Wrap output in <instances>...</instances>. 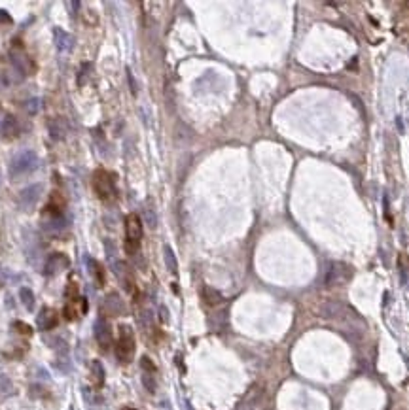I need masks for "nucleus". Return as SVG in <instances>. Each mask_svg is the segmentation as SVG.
Wrapping results in <instances>:
<instances>
[{
    "label": "nucleus",
    "instance_id": "obj_1",
    "mask_svg": "<svg viewBox=\"0 0 409 410\" xmlns=\"http://www.w3.org/2000/svg\"><path fill=\"white\" fill-rule=\"evenodd\" d=\"M70 217L63 210L61 205H55L53 199L46 205L44 212H42V219H40V229L42 233H46L48 236H57L68 229Z\"/></svg>",
    "mask_w": 409,
    "mask_h": 410
},
{
    "label": "nucleus",
    "instance_id": "obj_2",
    "mask_svg": "<svg viewBox=\"0 0 409 410\" xmlns=\"http://www.w3.org/2000/svg\"><path fill=\"white\" fill-rule=\"evenodd\" d=\"M91 185L93 191L99 197L102 203H112L118 197V189H116V181H114V174L104 169H97L91 176Z\"/></svg>",
    "mask_w": 409,
    "mask_h": 410
},
{
    "label": "nucleus",
    "instance_id": "obj_3",
    "mask_svg": "<svg viewBox=\"0 0 409 410\" xmlns=\"http://www.w3.org/2000/svg\"><path fill=\"white\" fill-rule=\"evenodd\" d=\"M38 167H40V157H38V153L32 151V149H25V151H19L17 155L12 157L8 170H10V176H12L13 180H17L21 176L32 174Z\"/></svg>",
    "mask_w": 409,
    "mask_h": 410
},
{
    "label": "nucleus",
    "instance_id": "obj_4",
    "mask_svg": "<svg viewBox=\"0 0 409 410\" xmlns=\"http://www.w3.org/2000/svg\"><path fill=\"white\" fill-rule=\"evenodd\" d=\"M136 350V342H135V333L129 325H120L118 329V342H116V357L118 361L127 365V363L133 361V355Z\"/></svg>",
    "mask_w": 409,
    "mask_h": 410
},
{
    "label": "nucleus",
    "instance_id": "obj_5",
    "mask_svg": "<svg viewBox=\"0 0 409 410\" xmlns=\"http://www.w3.org/2000/svg\"><path fill=\"white\" fill-rule=\"evenodd\" d=\"M142 240V221L136 214H129L125 217V252L129 255H136L140 250Z\"/></svg>",
    "mask_w": 409,
    "mask_h": 410
},
{
    "label": "nucleus",
    "instance_id": "obj_6",
    "mask_svg": "<svg viewBox=\"0 0 409 410\" xmlns=\"http://www.w3.org/2000/svg\"><path fill=\"white\" fill-rule=\"evenodd\" d=\"M10 60H12V66L15 72H19V76L23 78L27 74H32L34 72V62L31 60L29 53L25 51L23 44L17 40L13 42V46L10 48Z\"/></svg>",
    "mask_w": 409,
    "mask_h": 410
},
{
    "label": "nucleus",
    "instance_id": "obj_7",
    "mask_svg": "<svg viewBox=\"0 0 409 410\" xmlns=\"http://www.w3.org/2000/svg\"><path fill=\"white\" fill-rule=\"evenodd\" d=\"M42 191H44V185L42 183L27 185L25 189L19 193V206H21V210H25V212L34 210V206L38 205V201L42 197Z\"/></svg>",
    "mask_w": 409,
    "mask_h": 410
},
{
    "label": "nucleus",
    "instance_id": "obj_8",
    "mask_svg": "<svg viewBox=\"0 0 409 410\" xmlns=\"http://www.w3.org/2000/svg\"><path fill=\"white\" fill-rule=\"evenodd\" d=\"M21 133V127H19V121L15 116L0 110V138L4 140H12L15 136H19Z\"/></svg>",
    "mask_w": 409,
    "mask_h": 410
},
{
    "label": "nucleus",
    "instance_id": "obj_9",
    "mask_svg": "<svg viewBox=\"0 0 409 410\" xmlns=\"http://www.w3.org/2000/svg\"><path fill=\"white\" fill-rule=\"evenodd\" d=\"M112 265H114L112 268H114L116 276L120 278V282H122V286H124L125 290L129 291V293H136L135 278H133L131 266L127 265V263H124V261H116V263H112Z\"/></svg>",
    "mask_w": 409,
    "mask_h": 410
},
{
    "label": "nucleus",
    "instance_id": "obj_10",
    "mask_svg": "<svg viewBox=\"0 0 409 410\" xmlns=\"http://www.w3.org/2000/svg\"><path fill=\"white\" fill-rule=\"evenodd\" d=\"M53 42H55V48L59 53L66 55V53H72V49L76 48V38L63 30V29H53Z\"/></svg>",
    "mask_w": 409,
    "mask_h": 410
},
{
    "label": "nucleus",
    "instance_id": "obj_11",
    "mask_svg": "<svg viewBox=\"0 0 409 410\" xmlns=\"http://www.w3.org/2000/svg\"><path fill=\"white\" fill-rule=\"evenodd\" d=\"M100 312H104L106 316H122L125 314V302L118 293H108L100 304Z\"/></svg>",
    "mask_w": 409,
    "mask_h": 410
},
{
    "label": "nucleus",
    "instance_id": "obj_12",
    "mask_svg": "<svg viewBox=\"0 0 409 410\" xmlns=\"http://www.w3.org/2000/svg\"><path fill=\"white\" fill-rule=\"evenodd\" d=\"M68 265H70V261H68V257L64 254H59V252L51 254L48 257V261H46V265H44V274L46 276H55V274L63 272Z\"/></svg>",
    "mask_w": 409,
    "mask_h": 410
},
{
    "label": "nucleus",
    "instance_id": "obj_13",
    "mask_svg": "<svg viewBox=\"0 0 409 410\" xmlns=\"http://www.w3.org/2000/svg\"><path fill=\"white\" fill-rule=\"evenodd\" d=\"M57 323H59V314L50 306H44L36 316V325L40 331H51L57 327Z\"/></svg>",
    "mask_w": 409,
    "mask_h": 410
},
{
    "label": "nucleus",
    "instance_id": "obj_14",
    "mask_svg": "<svg viewBox=\"0 0 409 410\" xmlns=\"http://www.w3.org/2000/svg\"><path fill=\"white\" fill-rule=\"evenodd\" d=\"M87 308H89L87 299H84V297H78V299H74V301L64 302L63 314H64V318H66L68 322H74V320H78L82 314L87 312Z\"/></svg>",
    "mask_w": 409,
    "mask_h": 410
},
{
    "label": "nucleus",
    "instance_id": "obj_15",
    "mask_svg": "<svg viewBox=\"0 0 409 410\" xmlns=\"http://www.w3.org/2000/svg\"><path fill=\"white\" fill-rule=\"evenodd\" d=\"M93 331H95V338H97V342H99L100 348H102V350H108V348H110V344H112V327H110V323H108L106 320L99 318V320L95 322Z\"/></svg>",
    "mask_w": 409,
    "mask_h": 410
},
{
    "label": "nucleus",
    "instance_id": "obj_16",
    "mask_svg": "<svg viewBox=\"0 0 409 410\" xmlns=\"http://www.w3.org/2000/svg\"><path fill=\"white\" fill-rule=\"evenodd\" d=\"M352 274V270H348L347 265H341V263H332L328 268V274H326V284L328 286H334V284H341L345 278H348Z\"/></svg>",
    "mask_w": 409,
    "mask_h": 410
},
{
    "label": "nucleus",
    "instance_id": "obj_17",
    "mask_svg": "<svg viewBox=\"0 0 409 410\" xmlns=\"http://www.w3.org/2000/svg\"><path fill=\"white\" fill-rule=\"evenodd\" d=\"M86 263H87V270H89V274H91L93 282H95V286H97V288H102V286L106 284L104 266L100 265L97 259H93V257H86Z\"/></svg>",
    "mask_w": 409,
    "mask_h": 410
},
{
    "label": "nucleus",
    "instance_id": "obj_18",
    "mask_svg": "<svg viewBox=\"0 0 409 410\" xmlns=\"http://www.w3.org/2000/svg\"><path fill=\"white\" fill-rule=\"evenodd\" d=\"M48 131L53 140H64V136L68 133V125L63 117H53L48 121Z\"/></svg>",
    "mask_w": 409,
    "mask_h": 410
},
{
    "label": "nucleus",
    "instance_id": "obj_19",
    "mask_svg": "<svg viewBox=\"0 0 409 410\" xmlns=\"http://www.w3.org/2000/svg\"><path fill=\"white\" fill-rule=\"evenodd\" d=\"M91 384L95 389H100L104 384V369H102V363L100 361H91Z\"/></svg>",
    "mask_w": 409,
    "mask_h": 410
},
{
    "label": "nucleus",
    "instance_id": "obj_20",
    "mask_svg": "<svg viewBox=\"0 0 409 410\" xmlns=\"http://www.w3.org/2000/svg\"><path fill=\"white\" fill-rule=\"evenodd\" d=\"M142 214H144V221L150 229H156L157 227V212H156V206L152 201H146L144 203V208H142Z\"/></svg>",
    "mask_w": 409,
    "mask_h": 410
},
{
    "label": "nucleus",
    "instance_id": "obj_21",
    "mask_svg": "<svg viewBox=\"0 0 409 410\" xmlns=\"http://www.w3.org/2000/svg\"><path fill=\"white\" fill-rule=\"evenodd\" d=\"M163 257H165V265L169 268V272L176 274L178 272V263H176V257H174V252L171 246H165L163 248Z\"/></svg>",
    "mask_w": 409,
    "mask_h": 410
},
{
    "label": "nucleus",
    "instance_id": "obj_22",
    "mask_svg": "<svg viewBox=\"0 0 409 410\" xmlns=\"http://www.w3.org/2000/svg\"><path fill=\"white\" fill-rule=\"evenodd\" d=\"M203 301L207 302L209 306H216V304H220L223 299L216 290H212V288H203Z\"/></svg>",
    "mask_w": 409,
    "mask_h": 410
},
{
    "label": "nucleus",
    "instance_id": "obj_23",
    "mask_svg": "<svg viewBox=\"0 0 409 410\" xmlns=\"http://www.w3.org/2000/svg\"><path fill=\"white\" fill-rule=\"evenodd\" d=\"M19 297H21L23 306H25L29 312H32V310H34V293H32V290H29V288H21V291H19Z\"/></svg>",
    "mask_w": 409,
    "mask_h": 410
},
{
    "label": "nucleus",
    "instance_id": "obj_24",
    "mask_svg": "<svg viewBox=\"0 0 409 410\" xmlns=\"http://www.w3.org/2000/svg\"><path fill=\"white\" fill-rule=\"evenodd\" d=\"M91 68H93L91 62H82V66H80V76H78V85H86L87 78L91 76Z\"/></svg>",
    "mask_w": 409,
    "mask_h": 410
},
{
    "label": "nucleus",
    "instance_id": "obj_25",
    "mask_svg": "<svg viewBox=\"0 0 409 410\" xmlns=\"http://www.w3.org/2000/svg\"><path fill=\"white\" fill-rule=\"evenodd\" d=\"M40 110H42V98L34 97L27 102V114H29V116H36Z\"/></svg>",
    "mask_w": 409,
    "mask_h": 410
},
{
    "label": "nucleus",
    "instance_id": "obj_26",
    "mask_svg": "<svg viewBox=\"0 0 409 410\" xmlns=\"http://www.w3.org/2000/svg\"><path fill=\"white\" fill-rule=\"evenodd\" d=\"M64 297H66V301H74V299L80 297V295H78V286H76V282H70V284L66 286V290H64Z\"/></svg>",
    "mask_w": 409,
    "mask_h": 410
},
{
    "label": "nucleus",
    "instance_id": "obj_27",
    "mask_svg": "<svg viewBox=\"0 0 409 410\" xmlns=\"http://www.w3.org/2000/svg\"><path fill=\"white\" fill-rule=\"evenodd\" d=\"M13 329L19 333V335H25V337H31L32 335V329L31 325H27L23 322H13Z\"/></svg>",
    "mask_w": 409,
    "mask_h": 410
},
{
    "label": "nucleus",
    "instance_id": "obj_28",
    "mask_svg": "<svg viewBox=\"0 0 409 410\" xmlns=\"http://www.w3.org/2000/svg\"><path fill=\"white\" fill-rule=\"evenodd\" d=\"M142 382H144V386H146V389H148L150 393H154V391H156V382H154V374L152 373H144V376H142Z\"/></svg>",
    "mask_w": 409,
    "mask_h": 410
},
{
    "label": "nucleus",
    "instance_id": "obj_29",
    "mask_svg": "<svg viewBox=\"0 0 409 410\" xmlns=\"http://www.w3.org/2000/svg\"><path fill=\"white\" fill-rule=\"evenodd\" d=\"M104 248H106V255H108V259H110L112 263H116V259H114V255H116V244H114L110 238H104Z\"/></svg>",
    "mask_w": 409,
    "mask_h": 410
},
{
    "label": "nucleus",
    "instance_id": "obj_30",
    "mask_svg": "<svg viewBox=\"0 0 409 410\" xmlns=\"http://www.w3.org/2000/svg\"><path fill=\"white\" fill-rule=\"evenodd\" d=\"M140 365H142V369H144V373H156V365H154V363L150 361L148 357H142V359H140Z\"/></svg>",
    "mask_w": 409,
    "mask_h": 410
},
{
    "label": "nucleus",
    "instance_id": "obj_31",
    "mask_svg": "<svg viewBox=\"0 0 409 410\" xmlns=\"http://www.w3.org/2000/svg\"><path fill=\"white\" fill-rule=\"evenodd\" d=\"M12 23V17L6 10H0V25H10Z\"/></svg>",
    "mask_w": 409,
    "mask_h": 410
},
{
    "label": "nucleus",
    "instance_id": "obj_32",
    "mask_svg": "<svg viewBox=\"0 0 409 410\" xmlns=\"http://www.w3.org/2000/svg\"><path fill=\"white\" fill-rule=\"evenodd\" d=\"M127 78H129V84H131V93L136 95V82L135 78H133V74H131V70H127Z\"/></svg>",
    "mask_w": 409,
    "mask_h": 410
},
{
    "label": "nucleus",
    "instance_id": "obj_33",
    "mask_svg": "<svg viewBox=\"0 0 409 410\" xmlns=\"http://www.w3.org/2000/svg\"><path fill=\"white\" fill-rule=\"evenodd\" d=\"M70 8H72V10H70V12H72V15H76V13H78V8H80V2H78V0L70 2Z\"/></svg>",
    "mask_w": 409,
    "mask_h": 410
},
{
    "label": "nucleus",
    "instance_id": "obj_34",
    "mask_svg": "<svg viewBox=\"0 0 409 410\" xmlns=\"http://www.w3.org/2000/svg\"><path fill=\"white\" fill-rule=\"evenodd\" d=\"M4 282H6V272L2 270V266H0V288L4 286Z\"/></svg>",
    "mask_w": 409,
    "mask_h": 410
},
{
    "label": "nucleus",
    "instance_id": "obj_35",
    "mask_svg": "<svg viewBox=\"0 0 409 410\" xmlns=\"http://www.w3.org/2000/svg\"><path fill=\"white\" fill-rule=\"evenodd\" d=\"M0 183H2V172H0Z\"/></svg>",
    "mask_w": 409,
    "mask_h": 410
},
{
    "label": "nucleus",
    "instance_id": "obj_36",
    "mask_svg": "<svg viewBox=\"0 0 409 410\" xmlns=\"http://www.w3.org/2000/svg\"><path fill=\"white\" fill-rule=\"evenodd\" d=\"M124 410H135V409H129V407H127V409H124Z\"/></svg>",
    "mask_w": 409,
    "mask_h": 410
}]
</instances>
